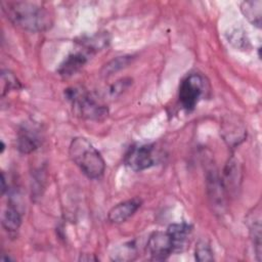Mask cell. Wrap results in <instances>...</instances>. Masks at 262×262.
<instances>
[{
  "mask_svg": "<svg viewBox=\"0 0 262 262\" xmlns=\"http://www.w3.org/2000/svg\"><path fill=\"white\" fill-rule=\"evenodd\" d=\"M2 6L7 18L14 26L24 30L42 32L52 26V15L49 10L35 2H4Z\"/></svg>",
  "mask_w": 262,
  "mask_h": 262,
  "instance_id": "obj_1",
  "label": "cell"
},
{
  "mask_svg": "<svg viewBox=\"0 0 262 262\" xmlns=\"http://www.w3.org/2000/svg\"><path fill=\"white\" fill-rule=\"evenodd\" d=\"M73 163L90 179L100 178L105 170V162L100 152L85 137H75L69 146Z\"/></svg>",
  "mask_w": 262,
  "mask_h": 262,
  "instance_id": "obj_2",
  "label": "cell"
},
{
  "mask_svg": "<svg viewBox=\"0 0 262 262\" xmlns=\"http://www.w3.org/2000/svg\"><path fill=\"white\" fill-rule=\"evenodd\" d=\"M64 94L77 116L93 121H100L107 117V107L97 101L88 91L73 87L68 88Z\"/></svg>",
  "mask_w": 262,
  "mask_h": 262,
  "instance_id": "obj_3",
  "label": "cell"
},
{
  "mask_svg": "<svg viewBox=\"0 0 262 262\" xmlns=\"http://www.w3.org/2000/svg\"><path fill=\"white\" fill-rule=\"evenodd\" d=\"M204 79L199 74H191L181 82L179 86V101L185 111L191 112L194 110L204 94Z\"/></svg>",
  "mask_w": 262,
  "mask_h": 262,
  "instance_id": "obj_4",
  "label": "cell"
},
{
  "mask_svg": "<svg viewBox=\"0 0 262 262\" xmlns=\"http://www.w3.org/2000/svg\"><path fill=\"white\" fill-rule=\"evenodd\" d=\"M157 160L158 156L154 144H138L129 149L125 163L133 171L140 172L156 165Z\"/></svg>",
  "mask_w": 262,
  "mask_h": 262,
  "instance_id": "obj_5",
  "label": "cell"
},
{
  "mask_svg": "<svg viewBox=\"0 0 262 262\" xmlns=\"http://www.w3.org/2000/svg\"><path fill=\"white\" fill-rule=\"evenodd\" d=\"M220 134L227 145L233 148L245 140L247 130L244 122L238 116L226 115L222 118L220 124Z\"/></svg>",
  "mask_w": 262,
  "mask_h": 262,
  "instance_id": "obj_6",
  "label": "cell"
},
{
  "mask_svg": "<svg viewBox=\"0 0 262 262\" xmlns=\"http://www.w3.org/2000/svg\"><path fill=\"white\" fill-rule=\"evenodd\" d=\"M146 252L151 260H166L174 252V245L170 234L167 231L154 232L147 241Z\"/></svg>",
  "mask_w": 262,
  "mask_h": 262,
  "instance_id": "obj_7",
  "label": "cell"
},
{
  "mask_svg": "<svg viewBox=\"0 0 262 262\" xmlns=\"http://www.w3.org/2000/svg\"><path fill=\"white\" fill-rule=\"evenodd\" d=\"M207 189L211 204L218 209L224 207L225 201V187L222 178L218 175L216 169H211L207 172Z\"/></svg>",
  "mask_w": 262,
  "mask_h": 262,
  "instance_id": "obj_8",
  "label": "cell"
},
{
  "mask_svg": "<svg viewBox=\"0 0 262 262\" xmlns=\"http://www.w3.org/2000/svg\"><path fill=\"white\" fill-rule=\"evenodd\" d=\"M141 200L138 198H133L124 202H121L114 206L107 213V219L112 223H123L140 208Z\"/></svg>",
  "mask_w": 262,
  "mask_h": 262,
  "instance_id": "obj_9",
  "label": "cell"
},
{
  "mask_svg": "<svg viewBox=\"0 0 262 262\" xmlns=\"http://www.w3.org/2000/svg\"><path fill=\"white\" fill-rule=\"evenodd\" d=\"M40 137L38 131L32 126H23L17 133V149L23 154H30L38 148Z\"/></svg>",
  "mask_w": 262,
  "mask_h": 262,
  "instance_id": "obj_10",
  "label": "cell"
},
{
  "mask_svg": "<svg viewBox=\"0 0 262 262\" xmlns=\"http://www.w3.org/2000/svg\"><path fill=\"white\" fill-rule=\"evenodd\" d=\"M88 58L89 55L81 50L71 53L70 55H68V57H66V59L60 63L59 68L57 69L58 75L66 78L73 76L85 66V63L88 61Z\"/></svg>",
  "mask_w": 262,
  "mask_h": 262,
  "instance_id": "obj_11",
  "label": "cell"
},
{
  "mask_svg": "<svg viewBox=\"0 0 262 262\" xmlns=\"http://www.w3.org/2000/svg\"><path fill=\"white\" fill-rule=\"evenodd\" d=\"M77 43L81 47V51L85 52L87 55H93L108 45L110 36L106 32L96 33L92 36L82 38Z\"/></svg>",
  "mask_w": 262,
  "mask_h": 262,
  "instance_id": "obj_12",
  "label": "cell"
},
{
  "mask_svg": "<svg viewBox=\"0 0 262 262\" xmlns=\"http://www.w3.org/2000/svg\"><path fill=\"white\" fill-rule=\"evenodd\" d=\"M191 225L186 223H174L168 227L167 232L172 238L174 245V252L182 251L184 249L191 233Z\"/></svg>",
  "mask_w": 262,
  "mask_h": 262,
  "instance_id": "obj_13",
  "label": "cell"
},
{
  "mask_svg": "<svg viewBox=\"0 0 262 262\" xmlns=\"http://www.w3.org/2000/svg\"><path fill=\"white\" fill-rule=\"evenodd\" d=\"M241 11L243 15L255 27H261V15H262V1L251 0L244 1L241 3Z\"/></svg>",
  "mask_w": 262,
  "mask_h": 262,
  "instance_id": "obj_14",
  "label": "cell"
},
{
  "mask_svg": "<svg viewBox=\"0 0 262 262\" xmlns=\"http://www.w3.org/2000/svg\"><path fill=\"white\" fill-rule=\"evenodd\" d=\"M21 224V217L14 206L8 205L2 214V226L8 232H15Z\"/></svg>",
  "mask_w": 262,
  "mask_h": 262,
  "instance_id": "obj_15",
  "label": "cell"
},
{
  "mask_svg": "<svg viewBox=\"0 0 262 262\" xmlns=\"http://www.w3.org/2000/svg\"><path fill=\"white\" fill-rule=\"evenodd\" d=\"M226 36H227L228 42L236 49L246 50V49L250 48V46H251L250 40L247 36V32H245V30L242 28L237 27V28L231 29L226 34Z\"/></svg>",
  "mask_w": 262,
  "mask_h": 262,
  "instance_id": "obj_16",
  "label": "cell"
},
{
  "mask_svg": "<svg viewBox=\"0 0 262 262\" xmlns=\"http://www.w3.org/2000/svg\"><path fill=\"white\" fill-rule=\"evenodd\" d=\"M2 80V96L11 90H17L21 87L17 78L9 71H3L1 74Z\"/></svg>",
  "mask_w": 262,
  "mask_h": 262,
  "instance_id": "obj_17",
  "label": "cell"
},
{
  "mask_svg": "<svg viewBox=\"0 0 262 262\" xmlns=\"http://www.w3.org/2000/svg\"><path fill=\"white\" fill-rule=\"evenodd\" d=\"M135 247L131 244H125L120 249L116 250L113 254H111V258L115 261H128L133 260L136 256Z\"/></svg>",
  "mask_w": 262,
  "mask_h": 262,
  "instance_id": "obj_18",
  "label": "cell"
},
{
  "mask_svg": "<svg viewBox=\"0 0 262 262\" xmlns=\"http://www.w3.org/2000/svg\"><path fill=\"white\" fill-rule=\"evenodd\" d=\"M194 257H195V260H198L200 262L214 260L211 247L205 241H200L196 244L195 251H194Z\"/></svg>",
  "mask_w": 262,
  "mask_h": 262,
  "instance_id": "obj_19",
  "label": "cell"
},
{
  "mask_svg": "<svg viewBox=\"0 0 262 262\" xmlns=\"http://www.w3.org/2000/svg\"><path fill=\"white\" fill-rule=\"evenodd\" d=\"M250 232H251V237L253 241V245L255 247V252L256 255L258 256V260H260L261 256V225L260 222L257 221L256 223H253L250 227Z\"/></svg>",
  "mask_w": 262,
  "mask_h": 262,
  "instance_id": "obj_20",
  "label": "cell"
},
{
  "mask_svg": "<svg viewBox=\"0 0 262 262\" xmlns=\"http://www.w3.org/2000/svg\"><path fill=\"white\" fill-rule=\"evenodd\" d=\"M132 58H130V56H120L114 60H112L111 62H108L107 64H105V67L103 68V74L104 75H111L114 72L124 68L125 66H127L130 60Z\"/></svg>",
  "mask_w": 262,
  "mask_h": 262,
  "instance_id": "obj_21",
  "label": "cell"
},
{
  "mask_svg": "<svg viewBox=\"0 0 262 262\" xmlns=\"http://www.w3.org/2000/svg\"><path fill=\"white\" fill-rule=\"evenodd\" d=\"M130 82L131 80L130 79H122L120 81H118L117 83H115L111 89H110V92L112 95H118V94H121L124 89H126L129 85H130Z\"/></svg>",
  "mask_w": 262,
  "mask_h": 262,
  "instance_id": "obj_22",
  "label": "cell"
},
{
  "mask_svg": "<svg viewBox=\"0 0 262 262\" xmlns=\"http://www.w3.org/2000/svg\"><path fill=\"white\" fill-rule=\"evenodd\" d=\"M1 183H2V186H1V193L4 194L5 190H6V184H5V176H4V173H2V176H1Z\"/></svg>",
  "mask_w": 262,
  "mask_h": 262,
  "instance_id": "obj_23",
  "label": "cell"
},
{
  "mask_svg": "<svg viewBox=\"0 0 262 262\" xmlns=\"http://www.w3.org/2000/svg\"><path fill=\"white\" fill-rule=\"evenodd\" d=\"M4 148H5V145H4V142H3V141H1V152H3V150H4Z\"/></svg>",
  "mask_w": 262,
  "mask_h": 262,
  "instance_id": "obj_24",
  "label": "cell"
}]
</instances>
